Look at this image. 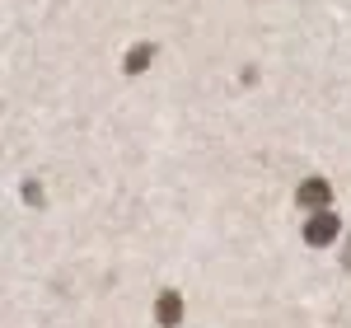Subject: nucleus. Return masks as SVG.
Segmentation results:
<instances>
[{
	"label": "nucleus",
	"mask_w": 351,
	"mask_h": 328,
	"mask_svg": "<svg viewBox=\"0 0 351 328\" xmlns=\"http://www.w3.org/2000/svg\"><path fill=\"white\" fill-rule=\"evenodd\" d=\"M155 319H160V328H178V319H183V296L178 291H164L160 301H155Z\"/></svg>",
	"instance_id": "nucleus-1"
},
{
	"label": "nucleus",
	"mask_w": 351,
	"mask_h": 328,
	"mask_svg": "<svg viewBox=\"0 0 351 328\" xmlns=\"http://www.w3.org/2000/svg\"><path fill=\"white\" fill-rule=\"evenodd\" d=\"M328 197H332V188H328L324 178H304L300 183V207H309V211H324Z\"/></svg>",
	"instance_id": "nucleus-2"
},
{
	"label": "nucleus",
	"mask_w": 351,
	"mask_h": 328,
	"mask_svg": "<svg viewBox=\"0 0 351 328\" xmlns=\"http://www.w3.org/2000/svg\"><path fill=\"white\" fill-rule=\"evenodd\" d=\"M332 235H337V216H328V211L309 216V225H304V239H309V244H328Z\"/></svg>",
	"instance_id": "nucleus-3"
},
{
	"label": "nucleus",
	"mask_w": 351,
	"mask_h": 328,
	"mask_svg": "<svg viewBox=\"0 0 351 328\" xmlns=\"http://www.w3.org/2000/svg\"><path fill=\"white\" fill-rule=\"evenodd\" d=\"M150 47H136V52H127V71H145V61H150Z\"/></svg>",
	"instance_id": "nucleus-4"
}]
</instances>
